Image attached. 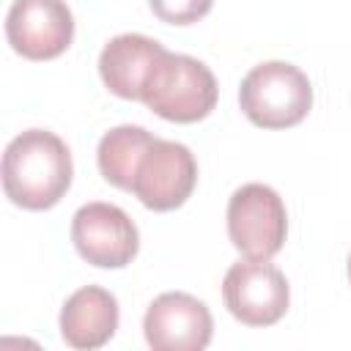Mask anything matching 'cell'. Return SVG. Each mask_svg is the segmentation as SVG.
<instances>
[{"label": "cell", "instance_id": "obj_1", "mask_svg": "<svg viewBox=\"0 0 351 351\" xmlns=\"http://www.w3.org/2000/svg\"><path fill=\"white\" fill-rule=\"evenodd\" d=\"M74 176L69 145L47 129L16 134L3 154V189L14 206L44 211L60 203Z\"/></svg>", "mask_w": 351, "mask_h": 351}, {"label": "cell", "instance_id": "obj_2", "mask_svg": "<svg viewBox=\"0 0 351 351\" xmlns=\"http://www.w3.org/2000/svg\"><path fill=\"white\" fill-rule=\"evenodd\" d=\"M217 77L203 60L165 49L145 77L140 101L165 121L195 123L217 107Z\"/></svg>", "mask_w": 351, "mask_h": 351}, {"label": "cell", "instance_id": "obj_3", "mask_svg": "<svg viewBox=\"0 0 351 351\" xmlns=\"http://www.w3.org/2000/svg\"><path fill=\"white\" fill-rule=\"evenodd\" d=\"M241 112L261 129H288L307 118L313 85L307 74L285 60L258 63L239 88Z\"/></svg>", "mask_w": 351, "mask_h": 351}, {"label": "cell", "instance_id": "obj_4", "mask_svg": "<svg viewBox=\"0 0 351 351\" xmlns=\"http://www.w3.org/2000/svg\"><path fill=\"white\" fill-rule=\"evenodd\" d=\"M288 233L282 197L266 184H244L228 200V236L233 247L252 261H269L280 252Z\"/></svg>", "mask_w": 351, "mask_h": 351}, {"label": "cell", "instance_id": "obj_5", "mask_svg": "<svg viewBox=\"0 0 351 351\" xmlns=\"http://www.w3.org/2000/svg\"><path fill=\"white\" fill-rule=\"evenodd\" d=\"M195 184V154L184 143L154 137L137 162L132 195L151 211H173L186 203Z\"/></svg>", "mask_w": 351, "mask_h": 351}, {"label": "cell", "instance_id": "obj_6", "mask_svg": "<svg viewBox=\"0 0 351 351\" xmlns=\"http://www.w3.org/2000/svg\"><path fill=\"white\" fill-rule=\"evenodd\" d=\"M222 299L236 321L247 326H271L285 315L291 288L277 266L247 258L228 269L222 280Z\"/></svg>", "mask_w": 351, "mask_h": 351}, {"label": "cell", "instance_id": "obj_7", "mask_svg": "<svg viewBox=\"0 0 351 351\" xmlns=\"http://www.w3.org/2000/svg\"><path fill=\"white\" fill-rule=\"evenodd\" d=\"M77 252L99 269H123L140 250V233L132 217L112 203H85L71 219Z\"/></svg>", "mask_w": 351, "mask_h": 351}, {"label": "cell", "instance_id": "obj_8", "mask_svg": "<svg viewBox=\"0 0 351 351\" xmlns=\"http://www.w3.org/2000/svg\"><path fill=\"white\" fill-rule=\"evenodd\" d=\"M5 38L27 60H52L74 38V16L63 0H14L5 14Z\"/></svg>", "mask_w": 351, "mask_h": 351}, {"label": "cell", "instance_id": "obj_9", "mask_svg": "<svg viewBox=\"0 0 351 351\" xmlns=\"http://www.w3.org/2000/svg\"><path fill=\"white\" fill-rule=\"evenodd\" d=\"M211 332L208 307L184 291L159 293L143 318V335L154 351H203L211 343Z\"/></svg>", "mask_w": 351, "mask_h": 351}, {"label": "cell", "instance_id": "obj_10", "mask_svg": "<svg viewBox=\"0 0 351 351\" xmlns=\"http://www.w3.org/2000/svg\"><path fill=\"white\" fill-rule=\"evenodd\" d=\"M165 47L140 33H123L104 44L99 55V74L110 93L126 101H140L145 77Z\"/></svg>", "mask_w": 351, "mask_h": 351}, {"label": "cell", "instance_id": "obj_11", "mask_svg": "<svg viewBox=\"0 0 351 351\" xmlns=\"http://www.w3.org/2000/svg\"><path fill=\"white\" fill-rule=\"evenodd\" d=\"M118 318L115 296L99 285H85L74 291L60 310V337L80 351L101 348L115 335Z\"/></svg>", "mask_w": 351, "mask_h": 351}, {"label": "cell", "instance_id": "obj_12", "mask_svg": "<svg viewBox=\"0 0 351 351\" xmlns=\"http://www.w3.org/2000/svg\"><path fill=\"white\" fill-rule=\"evenodd\" d=\"M151 140H154V134L143 126L123 123V126L110 129L99 140V148H96V162H99L104 181H110L118 189L132 192L137 162H140L143 151L151 145Z\"/></svg>", "mask_w": 351, "mask_h": 351}, {"label": "cell", "instance_id": "obj_13", "mask_svg": "<svg viewBox=\"0 0 351 351\" xmlns=\"http://www.w3.org/2000/svg\"><path fill=\"white\" fill-rule=\"evenodd\" d=\"M148 3L151 11L167 25H195L214 5V0H148Z\"/></svg>", "mask_w": 351, "mask_h": 351}, {"label": "cell", "instance_id": "obj_14", "mask_svg": "<svg viewBox=\"0 0 351 351\" xmlns=\"http://www.w3.org/2000/svg\"><path fill=\"white\" fill-rule=\"evenodd\" d=\"M348 280H351V255H348Z\"/></svg>", "mask_w": 351, "mask_h": 351}]
</instances>
